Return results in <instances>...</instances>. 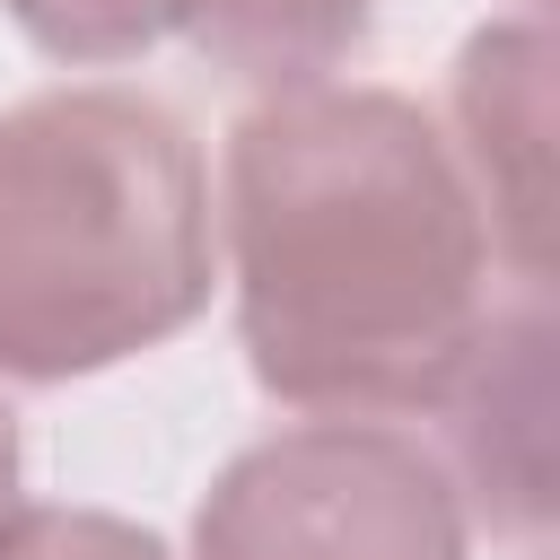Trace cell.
<instances>
[{
    "mask_svg": "<svg viewBox=\"0 0 560 560\" xmlns=\"http://www.w3.org/2000/svg\"><path fill=\"white\" fill-rule=\"evenodd\" d=\"M192 560H472V516L411 429L298 420L201 490Z\"/></svg>",
    "mask_w": 560,
    "mask_h": 560,
    "instance_id": "cell-3",
    "label": "cell"
},
{
    "mask_svg": "<svg viewBox=\"0 0 560 560\" xmlns=\"http://www.w3.org/2000/svg\"><path fill=\"white\" fill-rule=\"evenodd\" d=\"M525 9H542V0H525Z\"/></svg>",
    "mask_w": 560,
    "mask_h": 560,
    "instance_id": "cell-10",
    "label": "cell"
},
{
    "mask_svg": "<svg viewBox=\"0 0 560 560\" xmlns=\"http://www.w3.org/2000/svg\"><path fill=\"white\" fill-rule=\"evenodd\" d=\"M219 289L201 140L140 88L0 114V376L70 385L175 341Z\"/></svg>",
    "mask_w": 560,
    "mask_h": 560,
    "instance_id": "cell-2",
    "label": "cell"
},
{
    "mask_svg": "<svg viewBox=\"0 0 560 560\" xmlns=\"http://www.w3.org/2000/svg\"><path fill=\"white\" fill-rule=\"evenodd\" d=\"M9 18L44 61H70V70L140 61L166 35V0H9Z\"/></svg>",
    "mask_w": 560,
    "mask_h": 560,
    "instance_id": "cell-7",
    "label": "cell"
},
{
    "mask_svg": "<svg viewBox=\"0 0 560 560\" xmlns=\"http://www.w3.org/2000/svg\"><path fill=\"white\" fill-rule=\"evenodd\" d=\"M219 245L254 385L315 420L438 411L490 324L481 201L394 88L262 96L228 131Z\"/></svg>",
    "mask_w": 560,
    "mask_h": 560,
    "instance_id": "cell-1",
    "label": "cell"
},
{
    "mask_svg": "<svg viewBox=\"0 0 560 560\" xmlns=\"http://www.w3.org/2000/svg\"><path fill=\"white\" fill-rule=\"evenodd\" d=\"M446 149L481 201L490 254L542 289L551 280V26L499 18L455 52L446 88Z\"/></svg>",
    "mask_w": 560,
    "mask_h": 560,
    "instance_id": "cell-4",
    "label": "cell"
},
{
    "mask_svg": "<svg viewBox=\"0 0 560 560\" xmlns=\"http://www.w3.org/2000/svg\"><path fill=\"white\" fill-rule=\"evenodd\" d=\"M0 560H175V551L114 508H18L0 525Z\"/></svg>",
    "mask_w": 560,
    "mask_h": 560,
    "instance_id": "cell-8",
    "label": "cell"
},
{
    "mask_svg": "<svg viewBox=\"0 0 560 560\" xmlns=\"http://www.w3.org/2000/svg\"><path fill=\"white\" fill-rule=\"evenodd\" d=\"M438 411L455 429L446 472L464 490V516L542 534L551 525V306H542V289H525L508 315L490 306V324L464 350Z\"/></svg>",
    "mask_w": 560,
    "mask_h": 560,
    "instance_id": "cell-5",
    "label": "cell"
},
{
    "mask_svg": "<svg viewBox=\"0 0 560 560\" xmlns=\"http://www.w3.org/2000/svg\"><path fill=\"white\" fill-rule=\"evenodd\" d=\"M376 26V0H166V35H184L210 70L289 96L324 88Z\"/></svg>",
    "mask_w": 560,
    "mask_h": 560,
    "instance_id": "cell-6",
    "label": "cell"
},
{
    "mask_svg": "<svg viewBox=\"0 0 560 560\" xmlns=\"http://www.w3.org/2000/svg\"><path fill=\"white\" fill-rule=\"evenodd\" d=\"M18 481H26V446H18V411H9V394H0V525L26 508Z\"/></svg>",
    "mask_w": 560,
    "mask_h": 560,
    "instance_id": "cell-9",
    "label": "cell"
}]
</instances>
